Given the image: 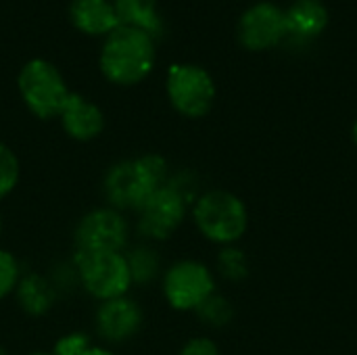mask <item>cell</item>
<instances>
[{
  "label": "cell",
  "instance_id": "obj_7",
  "mask_svg": "<svg viewBox=\"0 0 357 355\" xmlns=\"http://www.w3.org/2000/svg\"><path fill=\"white\" fill-rule=\"evenodd\" d=\"M159 282L165 303L180 314H195L213 293H218L213 270L199 259H178L169 264Z\"/></svg>",
  "mask_w": 357,
  "mask_h": 355
},
{
  "label": "cell",
  "instance_id": "obj_18",
  "mask_svg": "<svg viewBox=\"0 0 357 355\" xmlns=\"http://www.w3.org/2000/svg\"><path fill=\"white\" fill-rule=\"evenodd\" d=\"M215 272L228 282H243L249 276V259L236 245L222 247L215 257Z\"/></svg>",
  "mask_w": 357,
  "mask_h": 355
},
{
  "label": "cell",
  "instance_id": "obj_26",
  "mask_svg": "<svg viewBox=\"0 0 357 355\" xmlns=\"http://www.w3.org/2000/svg\"><path fill=\"white\" fill-rule=\"evenodd\" d=\"M2 234H4V216L0 211V241H2Z\"/></svg>",
  "mask_w": 357,
  "mask_h": 355
},
{
  "label": "cell",
  "instance_id": "obj_20",
  "mask_svg": "<svg viewBox=\"0 0 357 355\" xmlns=\"http://www.w3.org/2000/svg\"><path fill=\"white\" fill-rule=\"evenodd\" d=\"M21 182V161L19 155L0 140V201L8 199Z\"/></svg>",
  "mask_w": 357,
  "mask_h": 355
},
{
  "label": "cell",
  "instance_id": "obj_8",
  "mask_svg": "<svg viewBox=\"0 0 357 355\" xmlns=\"http://www.w3.org/2000/svg\"><path fill=\"white\" fill-rule=\"evenodd\" d=\"M132 222L126 213L100 205L86 211L73 228V251L77 253H98L117 251L123 253L132 243Z\"/></svg>",
  "mask_w": 357,
  "mask_h": 355
},
{
  "label": "cell",
  "instance_id": "obj_16",
  "mask_svg": "<svg viewBox=\"0 0 357 355\" xmlns=\"http://www.w3.org/2000/svg\"><path fill=\"white\" fill-rule=\"evenodd\" d=\"M130 276L134 287H149L155 280H161L163 266H161V255L151 243L138 241L136 245H130L126 251Z\"/></svg>",
  "mask_w": 357,
  "mask_h": 355
},
{
  "label": "cell",
  "instance_id": "obj_1",
  "mask_svg": "<svg viewBox=\"0 0 357 355\" xmlns=\"http://www.w3.org/2000/svg\"><path fill=\"white\" fill-rule=\"evenodd\" d=\"M169 174V163L159 153L119 159L107 167L100 182L105 205L126 216L136 213L167 182Z\"/></svg>",
  "mask_w": 357,
  "mask_h": 355
},
{
  "label": "cell",
  "instance_id": "obj_13",
  "mask_svg": "<svg viewBox=\"0 0 357 355\" xmlns=\"http://www.w3.org/2000/svg\"><path fill=\"white\" fill-rule=\"evenodd\" d=\"M284 21H287L284 42L307 44L326 31L331 15L322 0H295L289 8H284Z\"/></svg>",
  "mask_w": 357,
  "mask_h": 355
},
{
  "label": "cell",
  "instance_id": "obj_19",
  "mask_svg": "<svg viewBox=\"0 0 357 355\" xmlns=\"http://www.w3.org/2000/svg\"><path fill=\"white\" fill-rule=\"evenodd\" d=\"M195 314L201 324H205L209 328H224V326L232 324V320H234V305L224 295L213 293Z\"/></svg>",
  "mask_w": 357,
  "mask_h": 355
},
{
  "label": "cell",
  "instance_id": "obj_27",
  "mask_svg": "<svg viewBox=\"0 0 357 355\" xmlns=\"http://www.w3.org/2000/svg\"><path fill=\"white\" fill-rule=\"evenodd\" d=\"M25 355H52V354H50V349H48V352H44V349H38V352H29V354H25Z\"/></svg>",
  "mask_w": 357,
  "mask_h": 355
},
{
  "label": "cell",
  "instance_id": "obj_14",
  "mask_svg": "<svg viewBox=\"0 0 357 355\" xmlns=\"http://www.w3.org/2000/svg\"><path fill=\"white\" fill-rule=\"evenodd\" d=\"M13 299L27 318H44L56 305L59 291L48 274L23 272L13 293Z\"/></svg>",
  "mask_w": 357,
  "mask_h": 355
},
{
  "label": "cell",
  "instance_id": "obj_2",
  "mask_svg": "<svg viewBox=\"0 0 357 355\" xmlns=\"http://www.w3.org/2000/svg\"><path fill=\"white\" fill-rule=\"evenodd\" d=\"M155 38L138 27L119 25L107 36L98 67L102 75L115 86H136L149 77L155 67Z\"/></svg>",
  "mask_w": 357,
  "mask_h": 355
},
{
  "label": "cell",
  "instance_id": "obj_21",
  "mask_svg": "<svg viewBox=\"0 0 357 355\" xmlns=\"http://www.w3.org/2000/svg\"><path fill=\"white\" fill-rule=\"evenodd\" d=\"M21 262L17 255L4 247H0V303L8 297H13L19 280H21Z\"/></svg>",
  "mask_w": 357,
  "mask_h": 355
},
{
  "label": "cell",
  "instance_id": "obj_3",
  "mask_svg": "<svg viewBox=\"0 0 357 355\" xmlns=\"http://www.w3.org/2000/svg\"><path fill=\"white\" fill-rule=\"evenodd\" d=\"M190 218L197 232L220 247L236 245L249 228L245 201L224 188H209L201 192L190 205Z\"/></svg>",
  "mask_w": 357,
  "mask_h": 355
},
{
  "label": "cell",
  "instance_id": "obj_23",
  "mask_svg": "<svg viewBox=\"0 0 357 355\" xmlns=\"http://www.w3.org/2000/svg\"><path fill=\"white\" fill-rule=\"evenodd\" d=\"M178 355H222L220 354V347L213 339L209 337H192L188 339L182 347Z\"/></svg>",
  "mask_w": 357,
  "mask_h": 355
},
{
  "label": "cell",
  "instance_id": "obj_12",
  "mask_svg": "<svg viewBox=\"0 0 357 355\" xmlns=\"http://www.w3.org/2000/svg\"><path fill=\"white\" fill-rule=\"evenodd\" d=\"M56 119H59L63 132L75 142H92L105 130L102 109L77 92L69 94V98L63 105Z\"/></svg>",
  "mask_w": 357,
  "mask_h": 355
},
{
  "label": "cell",
  "instance_id": "obj_17",
  "mask_svg": "<svg viewBox=\"0 0 357 355\" xmlns=\"http://www.w3.org/2000/svg\"><path fill=\"white\" fill-rule=\"evenodd\" d=\"M121 25L149 31L153 38L161 33V19L157 13V0H111Z\"/></svg>",
  "mask_w": 357,
  "mask_h": 355
},
{
  "label": "cell",
  "instance_id": "obj_28",
  "mask_svg": "<svg viewBox=\"0 0 357 355\" xmlns=\"http://www.w3.org/2000/svg\"><path fill=\"white\" fill-rule=\"evenodd\" d=\"M0 355H8V352H6V349H4L2 345H0Z\"/></svg>",
  "mask_w": 357,
  "mask_h": 355
},
{
  "label": "cell",
  "instance_id": "obj_22",
  "mask_svg": "<svg viewBox=\"0 0 357 355\" xmlns=\"http://www.w3.org/2000/svg\"><path fill=\"white\" fill-rule=\"evenodd\" d=\"M94 345L92 335L86 331H69L63 333L50 347L52 355H84Z\"/></svg>",
  "mask_w": 357,
  "mask_h": 355
},
{
  "label": "cell",
  "instance_id": "obj_25",
  "mask_svg": "<svg viewBox=\"0 0 357 355\" xmlns=\"http://www.w3.org/2000/svg\"><path fill=\"white\" fill-rule=\"evenodd\" d=\"M351 140H354V144H356L357 149V119L354 121V126H351Z\"/></svg>",
  "mask_w": 357,
  "mask_h": 355
},
{
  "label": "cell",
  "instance_id": "obj_15",
  "mask_svg": "<svg viewBox=\"0 0 357 355\" xmlns=\"http://www.w3.org/2000/svg\"><path fill=\"white\" fill-rule=\"evenodd\" d=\"M69 19L88 36H109L121 25L111 0H71Z\"/></svg>",
  "mask_w": 357,
  "mask_h": 355
},
{
  "label": "cell",
  "instance_id": "obj_10",
  "mask_svg": "<svg viewBox=\"0 0 357 355\" xmlns=\"http://www.w3.org/2000/svg\"><path fill=\"white\" fill-rule=\"evenodd\" d=\"M92 326L102 345H126L140 335L144 326V310L132 295L109 299L96 305Z\"/></svg>",
  "mask_w": 357,
  "mask_h": 355
},
{
  "label": "cell",
  "instance_id": "obj_9",
  "mask_svg": "<svg viewBox=\"0 0 357 355\" xmlns=\"http://www.w3.org/2000/svg\"><path fill=\"white\" fill-rule=\"evenodd\" d=\"M165 92L174 111L186 119H201L209 115L218 96L211 73L190 63H178L169 67Z\"/></svg>",
  "mask_w": 357,
  "mask_h": 355
},
{
  "label": "cell",
  "instance_id": "obj_4",
  "mask_svg": "<svg viewBox=\"0 0 357 355\" xmlns=\"http://www.w3.org/2000/svg\"><path fill=\"white\" fill-rule=\"evenodd\" d=\"M71 264L77 274V285L96 303L130 295L134 289L126 253L98 251V253H77L73 251Z\"/></svg>",
  "mask_w": 357,
  "mask_h": 355
},
{
  "label": "cell",
  "instance_id": "obj_11",
  "mask_svg": "<svg viewBox=\"0 0 357 355\" xmlns=\"http://www.w3.org/2000/svg\"><path fill=\"white\" fill-rule=\"evenodd\" d=\"M236 38L251 52H264L282 44L287 40L284 8L268 0L251 4L238 19Z\"/></svg>",
  "mask_w": 357,
  "mask_h": 355
},
{
  "label": "cell",
  "instance_id": "obj_5",
  "mask_svg": "<svg viewBox=\"0 0 357 355\" xmlns=\"http://www.w3.org/2000/svg\"><path fill=\"white\" fill-rule=\"evenodd\" d=\"M17 90L27 111L42 121L56 119L71 94L61 71L46 59H31L21 67Z\"/></svg>",
  "mask_w": 357,
  "mask_h": 355
},
{
  "label": "cell",
  "instance_id": "obj_24",
  "mask_svg": "<svg viewBox=\"0 0 357 355\" xmlns=\"http://www.w3.org/2000/svg\"><path fill=\"white\" fill-rule=\"evenodd\" d=\"M84 355H119V354H117L113 347H107V345H96V343H94V345H92V347H90V349H88V352H86Z\"/></svg>",
  "mask_w": 357,
  "mask_h": 355
},
{
  "label": "cell",
  "instance_id": "obj_6",
  "mask_svg": "<svg viewBox=\"0 0 357 355\" xmlns=\"http://www.w3.org/2000/svg\"><path fill=\"white\" fill-rule=\"evenodd\" d=\"M190 199L167 178V182L140 207V211L134 213L136 220L132 228L142 243H165L182 228L190 213Z\"/></svg>",
  "mask_w": 357,
  "mask_h": 355
}]
</instances>
